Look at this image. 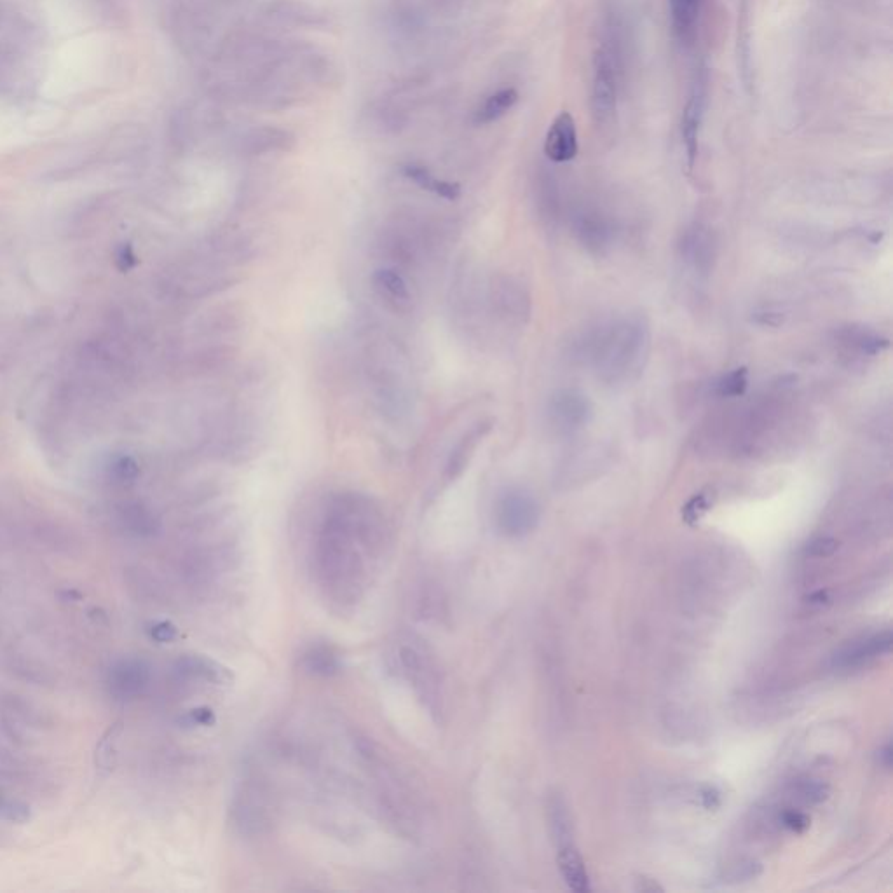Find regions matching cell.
<instances>
[{
    "label": "cell",
    "instance_id": "cell-1",
    "mask_svg": "<svg viewBox=\"0 0 893 893\" xmlns=\"http://www.w3.org/2000/svg\"><path fill=\"white\" fill-rule=\"evenodd\" d=\"M370 557L377 555L328 505L314 539L313 564L321 592L332 606L349 609L362 599Z\"/></svg>",
    "mask_w": 893,
    "mask_h": 893
},
{
    "label": "cell",
    "instance_id": "cell-2",
    "mask_svg": "<svg viewBox=\"0 0 893 893\" xmlns=\"http://www.w3.org/2000/svg\"><path fill=\"white\" fill-rule=\"evenodd\" d=\"M588 356L600 381L609 386L632 382L644 372L651 351V327L641 314H628L590 337Z\"/></svg>",
    "mask_w": 893,
    "mask_h": 893
},
{
    "label": "cell",
    "instance_id": "cell-3",
    "mask_svg": "<svg viewBox=\"0 0 893 893\" xmlns=\"http://www.w3.org/2000/svg\"><path fill=\"white\" fill-rule=\"evenodd\" d=\"M396 655L400 672L414 686L417 695L423 700L424 707L430 710L431 716H440L444 710V695H442V674L435 656L431 655L421 642L414 639L400 642L396 648Z\"/></svg>",
    "mask_w": 893,
    "mask_h": 893
},
{
    "label": "cell",
    "instance_id": "cell-4",
    "mask_svg": "<svg viewBox=\"0 0 893 893\" xmlns=\"http://www.w3.org/2000/svg\"><path fill=\"white\" fill-rule=\"evenodd\" d=\"M28 27L20 16L0 4V91H9L25 79Z\"/></svg>",
    "mask_w": 893,
    "mask_h": 893
},
{
    "label": "cell",
    "instance_id": "cell-5",
    "mask_svg": "<svg viewBox=\"0 0 893 893\" xmlns=\"http://www.w3.org/2000/svg\"><path fill=\"white\" fill-rule=\"evenodd\" d=\"M618 65L613 49L602 44L595 49L592 60V89H590V109L595 123L607 126L613 123L618 112Z\"/></svg>",
    "mask_w": 893,
    "mask_h": 893
},
{
    "label": "cell",
    "instance_id": "cell-6",
    "mask_svg": "<svg viewBox=\"0 0 893 893\" xmlns=\"http://www.w3.org/2000/svg\"><path fill=\"white\" fill-rule=\"evenodd\" d=\"M541 520L538 499L524 487H508L499 494L494 506V522L506 538H524Z\"/></svg>",
    "mask_w": 893,
    "mask_h": 893
},
{
    "label": "cell",
    "instance_id": "cell-7",
    "mask_svg": "<svg viewBox=\"0 0 893 893\" xmlns=\"http://www.w3.org/2000/svg\"><path fill=\"white\" fill-rule=\"evenodd\" d=\"M550 822H552L553 836L557 841V862H559L560 873L566 880L567 887L574 892L585 893L590 892V880H588L585 862L581 859L578 848L574 846L571 839V820L567 815L566 806L559 798L553 799L550 803Z\"/></svg>",
    "mask_w": 893,
    "mask_h": 893
},
{
    "label": "cell",
    "instance_id": "cell-8",
    "mask_svg": "<svg viewBox=\"0 0 893 893\" xmlns=\"http://www.w3.org/2000/svg\"><path fill=\"white\" fill-rule=\"evenodd\" d=\"M232 820L243 834H262L273 824L269 794L255 780H245L232 799Z\"/></svg>",
    "mask_w": 893,
    "mask_h": 893
},
{
    "label": "cell",
    "instance_id": "cell-9",
    "mask_svg": "<svg viewBox=\"0 0 893 893\" xmlns=\"http://www.w3.org/2000/svg\"><path fill=\"white\" fill-rule=\"evenodd\" d=\"M546 416L559 435H574L592 421L594 405L580 389H559L548 402Z\"/></svg>",
    "mask_w": 893,
    "mask_h": 893
},
{
    "label": "cell",
    "instance_id": "cell-10",
    "mask_svg": "<svg viewBox=\"0 0 893 893\" xmlns=\"http://www.w3.org/2000/svg\"><path fill=\"white\" fill-rule=\"evenodd\" d=\"M707 107V72L700 69L696 72L695 81L689 91L688 102L682 109L681 137L686 150L689 170H693L698 157V138L702 130L703 116Z\"/></svg>",
    "mask_w": 893,
    "mask_h": 893
},
{
    "label": "cell",
    "instance_id": "cell-11",
    "mask_svg": "<svg viewBox=\"0 0 893 893\" xmlns=\"http://www.w3.org/2000/svg\"><path fill=\"white\" fill-rule=\"evenodd\" d=\"M679 255L693 273L709 274L717 257V241L712 229L703 224L689 225L682 232Z\"/></svg>",
    "mask_w": 893,
    "mask_h": 893
},
{
    "label": "cell",
    "instance_id": "cell-12",
    "mask_svg": "<svg viewBox=\"0 0 893 893\" xmlns=\"http://www.w3.org/2000/svg\"><path fill=\"white\" fill-rule=\"evenodd\" d=\"M573 232L578 243L592 255H604L613 245V224L597 210L578 213L574 217Z\"/></svg>",
    "mask_w": 893,
    "mask_h": 893
},
{
    "label": "cell",
    "instance_id": "cell-13",
    "mask_svg": "<svg viewBox=\"0 0 893 893\" xmlns=\"http://www.w3.org/2000/svg\"><path fill=\"white\" fill-rule=\"evenodd\" d=\"M578 128L573 114L567 110L560 112L553 119L545 138V154L552 163H569L578 156Z\"/></svg>",
    "mask_w": 893,
    "mask_h": 893
},
{
    "label": "cell",
    "instance_id": "cell-14",
    "mask_svg": "<svg viewBox=\"0 0 893 893\" xmlns=\"http://www.w3.org/2000/svg\"><path fill=\"white\" fill-rule=\"evenodd\" d=\"M372 290L389 311L396 314H407L412 311V294L409 285L393 267H381L370 276Z\"/></svg>",
    "mask_w": 893,
    "mask_h": 893
},
{
    "label": "cell",
    "instance_id": "cell-15",
    "mask_svg": "<svg viewBox=\"0 0 893 893\" xmlns=\"http://www.w3.org/2000/svg\"><path fill=\"white\" fill-rule=\"evenodd\" d=\"M491 430L492 421H480L475 426H471L470 430L457 440V444L450 450L447 463H445L444 480L447 484L463 475L466 468L470 466L478 445L484 442V438L491 433Z\"/></svg>",
    "mask_w": 893,
    "mask_h": 893
},
{
    "label": "cell",
    "instance_id": "cell-16",
    "mask_svg": "<svg viewBox=\"0 0 893 893\" xmlns=\"http://www.w3.org/2000/svg\"><path fill=\"white\" fill-rule=\"evenodd\" d=\"M149 665L138 658H124L110 669L109 686L114 695L121 698L137 696L149 684Z\"/></svg>",
    "mask_w": 893,
    "mask_h": 893
},
{
    "label": "cell",
    "instance_id": "cell-17",
    "mask_svg": "<svg viewBox=\"0 0 893 893\" xmlns=\"http://www.w3.org/2000/svg\"><path fill=\"white\" fill-rule=\"evenodd\" d=\"M890 649H892V632L885 630V632H880V634L864 637L862 641L848 644L846 648L839 651L838 655L834 656V665L838 669L860 667V665L871 662L878 656L887 655V653H890Z\"/></svg>",
    "mask_w": 893,
    "mask_h": 893
},
{
    "label": "cell",
    "instance_id": "cell-18",
    "mask_svg": "<svg viewBox=\"0 0 893 893\" xmlns=\"http://www.w3.org/2000/svg\"><path fill=\"white\" fill-rule=\"evenodd\" d=\"M494 306L506 318L524 321L529 316L531 299L517 281L503 278L494 285Z\"/></svg>",
    "mask_w": 893,
    "mask_h": 893
},
{
    "label": "cell",
    "instance_id": "cell-19",
    "mask_svg": "<svg viewBox=\"0 0 893 893\" xmlns=\"http://www.w3.org/2000/svg\"><path fill=\"white\" fill-rule=\"evenodd\" d=\"M295 145V138L290 131L280 130V128H257V130L248 131V135L243 137V152L246 154H267V152H278V150H290Z\"/></svg>",
    "mask_w": 893,
    "mask_h": 893
},
{
    "label": "cell",
    "instance_id": "cell-20",
    "mask_svg": "<svg viewBox=\"0 0 893 893\" xmlns=\"http://www.w3.org/2000/svg\"><path fill=\"white\" fill-rule=\"evenodd\" d=\"M519 102V91L515 88H501L487 96L484 102L478 105L473 114V123L477 126H487L496 123L501 117H505Z\"/></svg>",
    "mask_w": 893,
    "mask_h": 893
},
{
    "label": "cell",
    "instance_id": "cell-21",
    "mask_svg": "<svg viewBox=\"0 0 893 893\" xmlns=\"http://www.w3.org/2000/svg\"><path fill=\"white\" fill-rule=\"evenodd\" d=\"M700 2L702 0H669L672 30L681 44H691L695 39Z\"/></svg>",
    "mask_w": 893,
    "mask_h": 893
},
{
    "label": "cell",
    "instance_id": "cell-22",
    "mask_svg": "<svg viewBox=\"0 0 893 893\" xmlns=\"http://www.w3.org/2000/svg\"><path fill=\"white\" fill-rule=\"evenodd\" d=\"M403 177L409 178L410 182L419 185L424 191L433 192L440 198L447 201H456L461 196V187L454 182L440 180L435 177L430 170H426L421 164H405L402 168Z\"/></svg>",
    "mask_w": 893,
    "mask_h": 893
},
{
    "label": "cell",
    "instance_id": "cell-23",
    "mask_svg": "<svg viewBox=\"0 0 893 893\" xmlns=\"http://www.w3.org/2000/svg\"><path fill=\"white\" fill-rule=\"evenodd\" d=\"M306 672L316 677H332L342 669L341 655L330 644H313L302 656Z\"/></svg>",
    "mask_w": 893,
    "mask_h": 893
},
{
    "label": "cell",
    "instance_id": "cell-24",
    "mask_svg": "<svg viewBox=\"0 0 893 893\" xmlns=\"http://www.w3.org/2000/svg\"><path fill=\"white\" fill-rule=\"evenodd\" d=\"M839 339L846 346L855 349L864 356H878L890 348V341L883 335L876 334L873 330L864 327H846L839 332Z\"/></svg>",
    "mask_w": 893,
    "mask_h": 893
},
{
    "label": "cell",
    "instance_id": "cell-25",
    "mask_svg": "<svg viewBox=\"0 0 893 893\" xmlns=\"http://www.w3.org/2000/svg\"><path fill=\"white\" fill-rule=\"evenodd\" d=\"M124 723L110 724L107 731L103 733L102 738L98 740L95 747V768L100 777H107L112 771L116 770L117 764V747H119V738L123 735Z\"/></svg>",
    "mask_w": 893,
    "mask_h": 893
},
{
    "label": "cell",
    "instance_id": "cell-26",
    "mask_svg": "<svg viewBox=\"0 0 893 893\" xmlns=\"http://www.w3.org/2000/svg\"><path fill=\"white\" fill-rule=\"evenodd\" d=\"M175 669L185 679H205V681L210 682H222L229 677L225 669H222L220 665L212 662V660H208V658H201V656H184V658L178 660Z\"/></svg>",
    "mask_w": 893,
    "mask_h": 893
},
{
    "label": "cell",
    "instance_id": "cell-27",
    "mask_svg": "<svg viewBox=\"0 0 893 893\" xmlns=\"http://www.w3.org/2000/svg\"><path fill=\"white\" fill-rule=\"evenodd\" d=\"M749 389V370L745 367L730 370L714 382V395L719 398H740Z\"/></svg>",
    "mask_w": 893,
    "mask_h": 893
},
{
    "label": "cell",
    "instance_id": "cell-28",
    "mask_svg": "<svg viewBox=\"0 0 893 893\" xmlns=\"http://www.w3.org/2000/svg\"><path fill=\"white\" fill-rule=\"evenodd\" d=\"M710 508H712V494L698 492L682 508V520L689 525L696 524L705 513L709 512Z\"/></svg>",
    "mask_w": 893,
    "mask_h": 893
},
{
    "label": "cell",
    "instance_id": "cell-29",
    "mask_svg": "<svg viewBox=\"0 0 893 893\" xmlns=\"http://www.w3.org/2000/svg\"><path fill=\"white\" fill-rule=\"evenodd\" d=\"M32 817L30 808L23 805L20 801L14 799H6L0 796V819L16 822V824H25Z\"/></svg>",
    "mask_w": 893,
    "mask_h": 893
},
{
    "label": "cell",
    "instance_id": "cell-30",
    "mask_svg": "<svg viewBox=\"0 0 893 893\" xmlns=\"http://www.w3.org/2000/svg\"><path fill=\"white\" fill-rule=\"evenodd\" d=\"M149 635L152 641L159 642V644H166V642L175 641L177 639V627L170 623V621H157L154 625H150Z\"/></svg>",
    "mask_w": 893,
    "mask_h": 893
},
{
    "label": "cell",
    "instance_id": "cell-31",
    "mask_svg": "<svg viewBox=\"0 0 893 893\" xmlns=\"http://www.w3.org/2000/svg\"><path fill=\"white\" fill-rule=\"evenodd\" d=\"M799 794L810 803H820L827 798V787L817 780H806L799 784Z\"/></svg>",
    "mask_w": 893,
    "mask_h": 893
},
{
    "label": "cell",
    "instance_id": "cell-32",
    "mask_svg": "<svg viewBox=\"0 0 893 893\" xmlns=\"http://www.w3.org/2000/svg\"><path fill=\"white\" fill-rule=\"evenodd\" d=\"M836 550H838V541L832 538L813 539L812 543H808L806 546V553H810L812 557H831Z\"/></svg>",
    "mask_w": 893,
    "mask_h": 893
},
{
    "label": "cell",
    "instance_id": "cell-33",
    "mask_svg": "<svg viewBox=\"0 0 893 893\" xmlns=\"http://www.w3.org/2000/svg\"><path fill=\"white\" fill-rule=\"evenodd\" d=\"M780 820H782V825H784L785 829H789L792 832H803L810 825V820H808L805 813L796 812V810H787V812L782 813V819Z\"/></svg>",
    "mask_w": 893,
    "mask_h": 893
},
{
    "label": "cell",
    "instance_id": "cell-34",
    "mask_svg": "<svg viewBox=\"0 0 893 893\" xmlns=\"http://www.w3.org/2000/svg\"><path fill=\"white\" fill-rule=\"evenodd\" d=\"M215 721L213 712L210 709H194L185 716V723L192 726H210Z\"/></svg>",
    "mask_w": 893,
    "mask_h": 893
},
{
    "label": "cell",
    "instance_id": "cell-35",
    "mask_svg": "<svg viewBox=\"0 0 893 893\" xmlns=\"http://www.w3.org/2000/svg\"><path fill=\"white\" fill-rule=\"evenodd\" d=\"M721 803V796H719V792L716 789H712V787H707V789H703L702 792V805L707 808V810H714Z\"/></svg>",
    "mask_w": 893,
    "mask_h": 893
},
{
    "label": "cell",
    "instance_id": "cell-36",
    "mask_svg": "<svg viewBox=\"0 0 893 893\" xmlns=\"http://www.w3.org/2000/svg\"><path fill=\"white\" fill-rule=\"evenodd\" d=\"M880 764L883 768H892V745L887 744L880 750Z\"/></svg>",
    "mask_w": 893,
    "mask_h": 893
},
{
    "label": "cell",
    "instance_id": "cell-37",
    "mask_svg": "<svg viewBox=\"0 0 893 893\" xmlns=\"http://www.w3.org/2000/svg\"><path fill=\"white\" fill-rule=\"evenodd\" d=\"M639 883H641V885L637 887V890H639V892H656V890H660V892H662L663 890L662 887H658L655 881L649 880V878H641V880H639Z\"/></svg>",
    "mask_w": 893,
    "mask_h": 893
},
{
    "label": "cell",
    "instance_id": "cell-38",
    "mask_svg": "<svg viewBox=\"0 0 893 893\" xmlns=\"http://www.w3.org/2000/svg\"><path fill=\"white\" fill-rule=\"evenodd\" d=\"M58 595H60V599L63 602H79V600H82V594L77 592V590H62Z\"/></svg>",
    "mask_w": 893,
    "mask_h": 893
}]
</instances>
